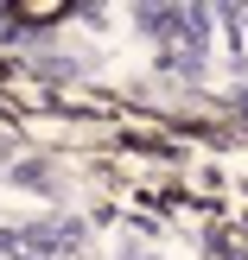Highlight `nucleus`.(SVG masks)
<instances>
[{
    "label": "nucleus",
    "instance_id": "obj_1",
    "mask_svg": "<svg viewBox=\"0 0 248 260\" xmlns=\"http://www.w3.org/2000/svg\"><path fill=\"white\" fill-rule=\"evenodd\" d=\"M134 19H140V32H153V38H166V45H172V38H185V32H191V7H140Z\"/></svg>",
    "mask_w": 248,
    "mask_h": 260
},
{
    "label": "nucleus",
    "instance_id": "obj_3",
    "mask_svg": "<svg viewBox=\"0 0 248 260\" xmlns=\"http://www.w3.org/2000/svg\"><path fill=\"white\" fill-rule=\"evenodd\" d=\"M121 260H140V254H121Z\"/></svg>",
    "mask_w": 248,
    "mask_h": 260
},
{
    "label": "nucleus",
    "instance_id": "obj_2",
    "mask_svg": "<svg viewBox=\"0 0 248 260\" xmlns=\"http://www.w3.org/2000/svg\"><path fill=\"white\" fill-rule=\"evenodd\" d=\"M76 241H83V235H76V222H45V229L25 235V248H32L38 260H51V254H70Z\"/></svg>",
    "mask_w": 248,
    "mask_h": 260
}]
</instances>
